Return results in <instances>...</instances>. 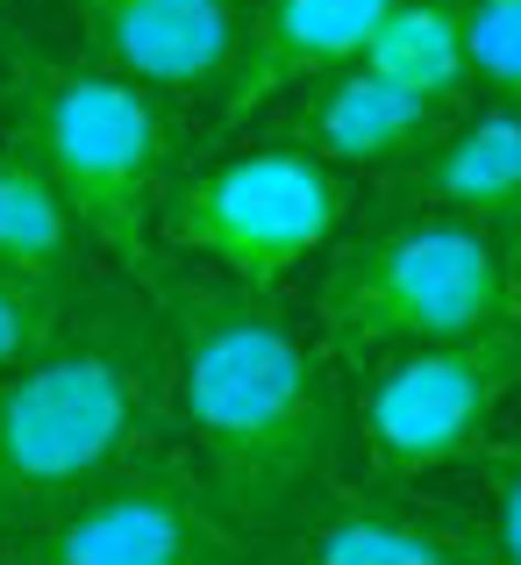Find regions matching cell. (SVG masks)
<instances>
[{
  "mask_svg": "<svg viewBox=\"0 0 521 565\" xmlns=\"http://www.w3.org/2000/svg\"><path fill=\"white\" fill-rule=\"evenodd\" d=\"M79 244H86V230L65 207V193L51 186V172H43L14 137H0V265H22V273L86 287L79 279Z\"/></svg>",
  "mask_w": 521,
  "mask_h": 565,
  "instance_id": "cell-14",
  "label": "cell"
},
{
  "mask_svg": "<svg viewBox=\"0 0 521 565\" xmlns=\"http://www.w3.org/2000/svg\"><path fill=\"white\" fill-rule=\"evenodd\" d=\"M486 501H493V515H486V544H493V558L521 565V451H493V458H486Z\"/></svg>",
  "mask_w": 521,
  "mask_h": 565,
  "instance_id": "cell-17",
  "label": "cell"
},
{
  "mask_svg": "<svg viewBox=\"0 0 521 565\" xmlns=\"http://www.w3.org/2000/svg\"><path fill=\"white\" fill-rule=\"evenodd\" d=\"M8 565H236L250 558V537L215 509L200 472L178 451H158L151 437L65 494L57 509L29 515L0 537Z\"/></svg>",
  "mask_w": 521,
  "mask_h": 565,
  "instance_id": "cell-5",
  "label": "cell"
},
{
  "mask_svg": "<svg viewBox=\"0 0 521 565\" xmlns=\"http://www.w3.org/2000/svg\"><path fill=\"white\" fill-rule=\"evenodd\" d=\"M365 365L371 380L357 394V429L386 472L414 480V472L479 458L486 429L500 423V408L521 386V308L479 322V330L379 351Z\"/></svg>",
  "mask_w": 521,
  "mask_h": 565,
  "instance_id": "cell-6",
  "label": "cell"
},
{
  "mask_svg": "<svg viewBox=\"0 0 521 565\" xmlns=\"http://www.w3.org/2000/svg\"><path fill=\"white\" fill-rule=\"evenodd\" d=\"M521 308V258L457 207H408L350 236L315 287V337L329 359L365 365L379 351L479 330Z\"/></svg>",
  "mask_w": 521,
  "mask_h": 565,
  "instance_id": "cell-4",
  "label": "cell"
},
{
  "mask_svg": "<svg viewBox=\"0 0 521 565\" xmlns=\"http://www.w3.org/2000/svg\"><path fill=\"white\" fill-rule=\"evenodd\" d=\"M14 143L51 172L86 244H100L129 279H151V222L165 207L172 122L165 94L115 65L29 57L14 72Z\"/></svg>",
  "mask_w": 521,
  "mask_h": 565,
  "instance_id": "cell-3",
  "label": "cell"
},
{
  "mask_svg": "<svg viewBox=\"0 0 521 565\" xmlns=\"http://www.w3.org/2000/svg\"><path fill=\"white\" fill-rule=\"evenodd\" d=\"M400 186L428 207H457V215L486 222L521 258V108L514 100H486V108L465 100V115L400 172Z\"/></svg>",
  "mask_w": 521,
  "mask_h": 565,
  "instance_id": "cell-11",
  "label": "cell"
},
{
  "mask_svg": "<svg viewBox=\"0 0 521 565\" xmlns=\"http://www.w3.org/2000/svg\"><path fill=\"white\" fill-rule=\"evenodd\" d=\"M158 308L200 487L250 544L293 537L336 501L344 466V394L322 337L236 279H178L158 287Z\"/></svg>",
  "mask_w": 521,
  "mask_h": 565,
  "instance_id": "cell-1",
  "label": "cell"
},
{
  "mask_svg": "<svg viewBox=\"0 0 521 565\" xmlns=\"http://www.w3.org/2000/svg\"><path fill=\"white\" fill-rule=\"evenodd\" d=\"M457 100H428L408 86L379 79L371 65H329L315 79H301V100L286 115V143L315 151L336 172H408L443 129L457 122Z\"/></svg>",
  "mask_w": 521,
  "mask_h": 565,
  "instance_id": "cell-9",
  "label": "cell"
},
{
  "mask_svg": "<svg viewBox=\"0 0 521 565\" xmlns=\"http://www.w3.org/2000/svg\"><path fill=\"white\" fill-rule=\"evenodd\" d=\"M357 65L379 79L408 86L428 100H471V65H465V0H393L357 43Z\"/></svg>",
  "mask_w": 521,
  "mask_h": 565,
  "instance_id": "cell-13",
  "label": "cell"
},
{
  "mask_svg": "<svg viewBox=\"0 0 521 565\" xmlns=\"http://www.w3.org/2000/svg\"><path fill=\"white\" fill-rule=\"evenodd\" d=\"M344 172L322 166L301 143L221 158L200 180H186L165 201V236L178 250H200L236 287L279 294L344 222Z\"/></svg>",
  "mask_w": 521,
  "mask_h": 565,
  "instance_id": "cell-7",
  "label": "cell"
},
{
  "mask_svg": "<svg viewBox=\"0 0 521 565\" xmlns=\"http://www.w3.org/2000/svg\"><path fill=\"white\" fill-rule=\"evenodd\" d=\"M72 14L94 36L100 65L165 100L221 94L250 36L243 0H72Z\"/></svg>",
  "mask_w": 521,
  "mask_h": 565,
  "instance_id": "cell-8",
  "label": "cell"
},
{
  "mask_svg": "<svg viewBox=\"0 0 521 565\" xmlns=\"http://www.w3.org/2000/svg\"><path fill=\"white\" fill-rule=\"evenodd\" d=\"M465 65L471 86L521 108V0H465Z\"/></svg>",
  "mask_w": 521,
  "mask_h": 565,
  "instance_id": "cell-16",
  "label": "cell"
},
{
  "mask_svg": "<svg viewBox=\"0 0 521 565\" xmlns=\"http://www.w3.org/2000/svg\"><path fill=\"white\" fill-rule=\"evenodd\" d=\"M172 380L158 279L79 287L57 337L0 373V537L122 466Z\"/></svg>",
  "mask_w": 521,
  "mask_h": 565,
  "instance_id": "cell-2",
  "label": "cell"
},
{
  "mask_svg": "<svg viewBox=\"0 0 521 565\" xmlns=\"http://www.w3.org/2000/svg\"><path fill=\"white\" fill-rule=\"evenodd\" d=\"M72 301H79V287H65V279L0 265V373H14L22 359H36V351L57 337V322H65Z\"/></svg>",
  "mask_w": 521,
  "mask_h": 565,
  "instance_id": "cell-15",
  "label": "cell"
},
{
  "mask_svg": "<svg viewBox=\"0 0 521 565\" xmlns=\"http://www.w3.org/2000/svg\"><path fill=\"white\" fill-rule=\"evenodd\" d=\"M393 0H264L250 14L243 57H236L229 86H221V122L243 129L258 108H272L279 94H293L301 79L329 65H350L357 43L371 36V22Z\"/></svg>",
  "mask_w": 521,
  "mask_h": 565,
  "instance_id": "cell-10",
  "label": "cell"
},
{
  "mask_svg": "<svg viewBox=\"0 0 521 565\" xmlns=\"http://www.w3.org/2000/svg\"><path fill=\"white\" fill-rule=\"evenodd\" d=\"M286 558L315 565H486L493 544L486 530L422 515L400 501H329L286 537Z\"/></svg>",
  "mask_w": 521,
  "mask_h": 565,
  "instance_id": "cell-12",
  "label": "cell"
}]
</instances>
